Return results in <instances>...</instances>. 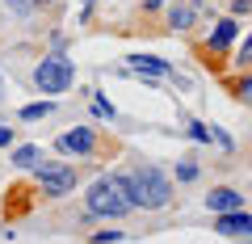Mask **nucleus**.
<instances>
[{"label": "nucleus", "mask_w": 252, "mask_h": 244, "mask_svg": "<svg viewBox=\"0 0 252 244\" xmlns=\"http://www.w3.org/2000/svg\"><path fill=\"white\" fill-rule=\"evenodd\" d=\"M118 185H122V194L130 198L135 210H164L172 202V181L164 177V169H156V164L118 173Z\"/></svg>", "instance_id": "f257e3e1"}, {"label": "nucleus", "mask_w": 252, "mask_h": 244, "mask_svg": "<svg viewBox=\"0 0 252 244\" xmlns=\"http://www.w3.org/2000/svg\"><path fill=\"white\" fill-rule=\"evenodd\" d=\"M84 210H89L93 219H122L135 207H130V198L122 194L118 177H97L89 185V194H84Z\"/></svg>", "instance_id": "f03ea898"}, {"label": "nucleus", "mask_w": 252, "mask_h": 244, "mask_svg": "<svg viewBox=\"0 0 252 244\" xmlns=\"http://www.w3.org/2000/svg\"><path fill=\"white\" fill-rule=\"evenodd\" d=\"M34 84L46 93V97H59L76 84V64L67 55H42V64L34 68Z\"/></svg>", "instance_id": "7ed1b4c3"}, {"label": "nucleus", "mask_w": 252, "mask_h": 244, "mask_svg": "<svg viewBox=\"0 0 252 244\" xmlns=\"http://www.w3.org/2000/svg\"><path fill=\"white\" fill-rule=\"evenodd\" d=\"M34 181H38V190H42V194L63 198V194H72V190H76V164L42 160V164H34Z\"/></svg>", "instance_id": "20e7f679"}, {"label": "nucleus", "mask_w": 252, "mask_h": 244, "mask_svg": "<svg viewBox=\"0 0 252 244\" xmlns=\"http://www.w3.org/2000/svg\"><path fill=\"white\" fill-rule=\"evenodd\" d=\"M97 147H101V139L93 127H72L55 139V152H63V156H93Z\"/></svg>", "instance_id": "39448f33"}, {"label": "nucleus", "mask_w": 252, "mask_h": 244, "mask_svg": "<svg viewBox=\"0 0 252 244\" xmlns=\"http://www.w3.org/2000/svg\"><path fill=\"white\" fill-rule=\"evenodd\" d=\"M215 232L227 236V240H252V215L248 210H223V215H215Z\"/></svg>", "instance_id": "423d86ee"}, {"label": "nucleus", "mask_w": 252, "mask_h": 244, "mask_svg": "<svg viewBox=\"0 0 252 244\" xmlns=\"http://www.w3.org/2000/svg\"><path fill=\"white\" fill-rule=\"evenodd\" d=\"M126 64H130V72L152 76V80H177V68H172L168 59H160V55H130Z\"/></svg>", "instance_id": "0eeeda50"}, {"label": "nucleus", "mask_w": 252, "mask_h": 244, "mask_svg": "<svg viewBox=\"0 0 252 244\" xmlns=\"http://www.w3.org/2000/svg\"><path fill=\"white\" fill-rule=\"evenodd\" d=\"M198 4H202V0H168V4H164V9H168V30H177V34L193 30V21H198Z\"/></svg>", "instance_id": "6e6552de"}, {"label": "nucleus", "mask_w": 252, "mask_h": 244, "mask_svg": "<svg viewBox=\"0 0 252 244\" xmlns=\"http://www.w3.org/2000/svg\"><path fill=\"white\" fill-rule=\"evenodd\" d=\"M235 38H240V21H235V17H219L215 30L206 34V51H210V55H223Z\"/></svg>", "instance_id": "1a4fd4ad"}, {"label": "nucleus", "mask_w": 252, "mask_h": 244, "mask_svg": "<svg viewBox=\"0 0 252 244\" xmlns=\"http://www.w3.org/2000/svg\"><path fill=\"white\" fill-rule=\"evenodd\" d=\"M244 207V194L231 190V185H219V190L206 194V210L210 215H223V210H240Z\"/></svg>", "instance_id": "9d476101"}, {"label": "nucleus", "mask_w": 252, "mask_h": 244, "mask_svg": "<svg viewBox=\"0 0 252 244\" xmlns=\"http://www.w3.org/2000/svg\"><path fill=\"white\" fill-rule=\"evenodd\" d=\"M38 160H42V147H17V152H13V164H17V169H34Z\"/></svg>", "instance_id": "9b49d317"}, {"label": "nucleus", "mask_w": 252, "mask_h": 244, "mask_svg": "<svg viewBox=\"0 0 252 244\" xmlns=\"http://www.w3.org/2000/svg\"><path fill=\"white\" fill-rule=\"evenodd\" d=\"M46 114H55V101H34V105L21 109V122H38V118H46Z\"/></svg>", "instance_id": "f8f14e48"}, {"label": "nucleus", "mask_w": 252, "mask_h": 244, "mask_svg": "<svg viewBox=\"0 0 252 244\" xmlns=\"http://www.w3.org/2000/svg\"><path fill=\"white\" fill-rule=\"evenodd\" d=\"M198 160H193V156H185V160H177V181H185V185H189V181H198Z\"/></svg>", "instance_id": "ddd939ff"}, {"label": "nucleus", "mask_w": 252, "mask_h": 244, "mask_svg": "<svg viewBox=\"0 0 252 244\" xmlns=\"http://www.w3.org/2000/svg\"><path fill=\"white\" fill-rule=\"evenodd\" d=\"M189 139H198V143H210V127H206V122H189Z\"/></svg>", "instance_id": "4468645a"}, {"label": "nucleus", "mask_w": 252, "mask_h": 244, "mask_svg": "<svg viewBox=\"0 0 252 244\" xmlns=\"http://www.w3.org/2000/svg\"><path fill=\"white\" fill-rule=\"evenodd\" d=\"M235 64H240V68H244V64H252V34L240 42V55H235Z\"/></svg>", "instance_id": "2eb2a0df"}, {"label": "nucleus", "mask_w": 252, "mask_h": 244, "mask_svg": "<svg viewBox=\"0 0 252 244\" xmlns=\"http://www.w3.org/2000/svg\"><path fill=\"white\" fill-rule=\"evenodd\" d=\"M93 109H97V114H101V118H114V105H109V101H105V97H101V93H97V101H93Z\"/></svg>", "instance_id": "dca6fc26"}, {"label": "nucleus", "mask_w": 252, "mask_h": 244, "mask_svg": "<svg viewBox=\"0 0 252 244\" xmlns=\"http://www.w3.org/2000/svg\"><path fill=\"white\" fill-rule=\"evenodd\" d=\"M13 135H17V131H13L9 122H0V147H13Z\"/></svg>", "instance_id": "f3484780"}, {"label": "nucleus", "mask_w": 252, "mask_h": 244, "mask_svg": "<svg viewBox=\"0 0 252 244\" xmlns=\"http://www.w3.org/2000/svg\"><path fill=\"white\" fill-rule=\"evenodd\" d=\"M240 13H252V0H231V17H240Z\"/></svg>", "instance_id": "a211bd4d"}, {"label": "nucleus", "mask_w": 252, "mask_h": 244, "mask_svg": "<svg viewBox=\"0 0 252 244\" xmlns=\"http://www.w3.org/2000/svg\"><path fill=\"white\" fill-rule=\"evenodd\" d=\"M89 240H122V232H93Z\"/></svg>", "instance_id": "6ab92c4d"}, {"label": "nucleus", "mask_w": 252, "mask_h": 244, "mask_svg": "<svg viewBox=\"0 0 252 244\" xmlns=\"http://www.w3.org/2000/svg\"><path fill=\"white\" fill-rule=\"evenodd\" d=\"M168 0H143V13H156V9H164Z\"/></svg>", "instance_id": "aec40b11"}, {"label": "nucleus", "mask_w": 252, "mask_h": 244, "mask_svg": "<svg viewBox=\"0 0 252 244\" xmlns=\"http://www.w3.org/2000/svg\"><path fill=\"white\" fill-rule=\"evenodd\" d=\"M30 4H51V0H30Z\"/></svg>", "instance_id": "412c9836"}, {"label": "nucleus", "mask_w": 252, "mask_h": 244, "mask_svg": "<svg viewBox=\"0 0 252 244\" xmlns=\"http://www.w3.org/2000/svg\"><path fill=\"white\" fill-rule=\"evenodd\" d=\"M0 97H4V80H0Z\"/></svg>", "instance_id": "4be33fe9"}]
</instances>
